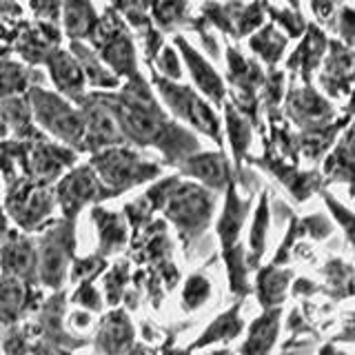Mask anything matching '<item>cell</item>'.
Returning a JSON list of instances; mask_svg holds the SVG:
<instances>
[{"instance_id":"e0dca14e","label":"cell","mask_w":355,"mask_h":355,"mask_svg":"<svg viewBox=\"0 0 355 355\" xmlns=\"http://www.w3.org/2000/svg\"><path fill=\"white\" fill-rule=\"evenodd\" d=\"M60 193L67 202H85V200L94 198L98 193V184L94 180V175L89 173L87 169L73 173L69 180H67L60 189Z\"/></svg>"},{"instance_id":"30bf717a","label":"cell","mask_w":355,"mask_h":355,"mask_svg":"<svg viewBox=\"0 0 355 355\" xmlns=\"http://www.w3.org/2000/svg\"><path fill=\"white\" fill-rule=\"evenodd\" d=\"M149 5L160 31L196 27V18L189 14V0H149Z\"/></svg>"},{"instance_id":"9c48e42d","label":"cell","mask_w":355,"mask_h":355,"mask_svg":"<svg viewBox=\"0 0 355 355\" xmlns=\"http://www.w3.org/2000/svg\"><path fill=\"white\" fill-rule=\"evenodd\" d=\"M288 42L291 40H288L271 20H266L253 36L247 38V44L253 53V58L260 64H266V69H275V67L284 60Z\"/></svg>"},{"instance_id":"603a6c76","label":"cell","mask_w":355,"mask_h":355,"mask_svg":"<svg viewBox=\"0 0 355 355\" xmlns=\"http://www.w3.org/2000/svg\"><path fill=\"white\" fill-rule=\"evenodd\" d=\"M207 295H209V284L202 280V277H193V280H189L187 291H184V300H187L189 306L196 309Z\"/></svg>"},{"instance_id":"7402d4cb","label":"cell","mask_w":355,"mask_h":355,"mask_svg":"<svg viewBox=\"0 0 355 355\" xmlns=\"http://www.w3.org/2000/svg\"><path fill=\"white\" fill-rule=\"evenodd\" d=\"M153 60H155V67H158V69L164 73V78H169V80H178V78L182 76L180 58H178V53L169 47V44H164Z\"/></svg>"},{"instance_id":"7c38bea8","label":"cell","mask_w":355,"mask_h":355,"mask_svg":"<svg viewBox=\"0 0 355 355\" xmlns=\"http://www.w3.org/2000/svg\"><path fill=\"white\" fill-rule=\"evenodd\" d=\"M266 18H269L288 40H300L306 33V27H309V22L302 16V11H297L288 5L286 7L273 5L271 0H269V7H266Z\"/></svg>"},{"instance_id":"cb8c5ba5","label":"cell","mask_w":355,"mask_h":355,"mask_svg":"<svg viewBox=\"0 0 355 355\" xmlns=\"http://www.w3.org/2000/svg\"><path fill=\"white\" fill-rule=\"evenodd\" d=\"M347 116H355V89H351V100H349V105H347Z\"/></svg>"},{"instance_id":"44dd1931","label":"cell","mask_w":355,"mask_h":355,"mask_svg":"<svg viewBox=\"0 0 355 355\" xmlns=\"http://www.w3.org/2000/svg\"><path fill=\"white\" fill-rule=\"evenodd\" d=\"M309 5L313 11L315 25L322 29H333V22H336V16L344 3L342 0H309Z\"/></svg>"},{"instance_id":"ac0fdd59","label":"cell","mask_w":355,"mask_h":355,"mask_svg":"<svg viewBox=\"0 0 355 355\" xmlns=\"http://www.w3.org/2000/svg\"><path fill=\"white\" fill-rule=\"evenodd\" d=\"M275 324H277V315H264L262 320L255 322L249 347H247L249 355H262L271 347L273 336H275Z\"/></svg>"},{"instance_id":"6da1fadb","label":"cell","mask_w":355,"mask_h":355,"mask_svg":"<svg viewBox=\"0 0 355 355\" xmlns=\"http://www.w3.org/2000/svg\"><path fill=\"white\" fill-rule=\"evenodd\" d=\"M269 0H207L200 9V22L209 29L225 33L227 38L242 40L258 31L266 20Z\"/></svg>"},{"instance_id":"4fadbf2b","label":"cell","mask_w":355,"mask_h":355,"mask_svg":"<svg viewBox=\"0 0 355 355\" xmlns=\"http://www.w3.org/2000/svg\"><path fill=\"white\" fill-rule=\"evenodd\" d=\"M51 73H53V80L58 85L62 92H69V94H78L83 89V71L69 55L64 51H53L51 60Z\"/></svg>"},{"instance_id":"8fae6325","label":"cell","mask_w":355,"mask_h":355,"mask_svg":"<svg viewBox=\"0 0 355 355\" xmlns=\"http://www.w3.org/2000/svg\"><path fill=\"white\" fill-rule=\"evenodd\" d=\"M187 171L214 187L227 182V158L222 153H202L187 162Z\"/></svg>"},{"instance_id":"52a82bcc","label":"cell","mask_w":355,"mask_h":355,"mask_svg":"<svg viewBox=\"0 0 355 355\" xmlns=\"http://www.w3.org/2000/svg\"><path fill=\"white\" fill-rule=\"evenodd\" d=\"M175 47L180 49L182 60L187 64L189 73H191L196 87L211 100V103L225 105V96H227L225 80H222L220 73L207 62L205 55L200 53L196 47H191V44H189V40L182 38V36H175Z\"/></svg>"},{"instance_id":"5b68a950","label":"cell","mask_w":355,"mask_h":355,"mask_svg":"<svg viewBox=\"0 0 355 355\" xmlns=\"http://www.w3.org/2000/svg\"><path fill=\"white\" fill-rule=\"evenodd\" d=\"M286 114L300 127L313 129L331 122L333 107L313 85H293L286 89Z\"/></svg>"},{"instance_id":"d6986e66","label":"cell","mask_w":355,"mask_h":355,"mask_svg":"<svg viewBox=\"0 0 355 355\" xmlns=\"http://www.w3.org/2000/svg\"><path fill=\"white\" fill-rule=\"evenodd\" d=\"M31 260H33V255H31L29 244L11 242L3 251V266L9 273H27L31 269Z\"/></svg>"},{"instance_id":"277c9868","label":"cell","mask_w":355,"mask_h":355,"mask_svg":"<svg viewBox=\"0 0 355 355\" xmlns=\"http://www.w3.org/2000/svg\"><path fill=\"white\" fill-rule=\"evenodd\" d=\"M331 36L327 29H322L315 22H309L306 33L297 40L295 49L286 58V71H291L300 83L311 85L313 73L324 62V55L329 51Z\"/></svg>"},{"instance_id":"8992f818","label":"cell","mask_w":355,"mask_h":355,"mask_svg":"<svg viewBox=\"0 0 355 355\" xmlns=\"http://www.w3.org/2000/svg\"><path fill=\"white\" fill-rule=\"evenodd\" d=\"M33 107H36V116L49 131L60 136L67 142H78L83 136V122L78 118L76 111L67 107L60 98H55L47 92L36 89L33 92Z\"/></svg>"},{"instance_id":"ba28073f","label":"cell","mask_w":355,"mask_h":355,"mask_svg":"<svg viewBox=\"0 0 355 355\" xmlns=\"http://www.w3.org/2000/svg\"><path fill=\"white\" fill-rule=\"evenodd\" d=\"M96 166L100 169V173L105 175V180L109 184H120V187L140 182L147 175L155 173L153 166L140 162L133 153L122 151V149H114V151L98 155Z\"/></svg>"},{"instance_id":"7a4b0ae2","label":"cell","mask_w":355,"mask_h":355,"mask_svg":"<svg viewBox=\"0 0 355 355\" xmlns=\"http://www.w3.org/2000/svg\"><path fill=\"white\" fill-rule=\"evenodd\" d=\"M153 80H155V87H158V92L166 103V107H169L178 118L187 120L189 125L196 127L198 131L207 133V136L214 138L216 142L222 140L220 120L216 116V111L211 109L205 100L193 92V89L175 85L173 80L162 78V76H155Z\"/></svg>"},{"instance_id":"2e32d148","label":"cell","mask_w":355,"mask_h":355,"mask_svg":"<svg viewBox=\"0 0 355 355\" xmlns=\"http://www.w3.org/2000/svg\"><path fill=\"white\" fill-rule=\"evenodd\" d=\"M96 25V16L87 0H69L67 3V27L73 38H83Z\"/></svg>"},{"instance_id":"3957f363","label":"cell","mask_w":355,"mask_h":355,"mask_svg":"<svg viewBox=\"0 0 355 355\" xmlns=\"http://www.w3.org/2000/svg\"><path fill=\"white\" fill-rule=\"evenodd\" d=\"M320 87L331 98H342L351 92L355 83V47L344 44L338 38H331L324 62L320 67Z\"/></svg>"},{"instance_id":"5bb4252c","label":"cell","mask_w":355,"mask_h":355,"mask_svg":"<svg viewBox=\"0 0 355 355\" xmlns=\"http://www.w3.org/2000/svg\"><path fill=\"white\" fill-rule=\"evenodd\" d=\"M89 138L96 140L98 144H114L122 136L118 131L114 114H109L107 109L96 107L89 111Z\"/></svg>"},{"instance_id":"ffe728a7","label":"cell","mask_w":355,"mask_h":355,"mask_svg":"<svg viewBox=\"0 0 355 355\" xmlns=\"http://www.w3.org/2000/svg\"><path fill=\"white\" fill-rule=\"evenodd\" d=\"M331 31L336 33V38L342 40L344 44H351V47H355V7L342 5Z\"/></svg>"},{"instance_id":"9a60e30c","label":"cell","mask_w":355,"mask_h":355,"mask_svg":"<svg viewBox=\"0 0 355 355\" xmlns=\"http://www.w3.org/2000/svg\"><path fill=\"white\" fill-rule=\"evenodd\" d=\"M227 131H229L233 153H236L238 160H242V155L249 149L251 142V125L247 116L236 109V105H227Z\"/></svg>"}]
</instances>
